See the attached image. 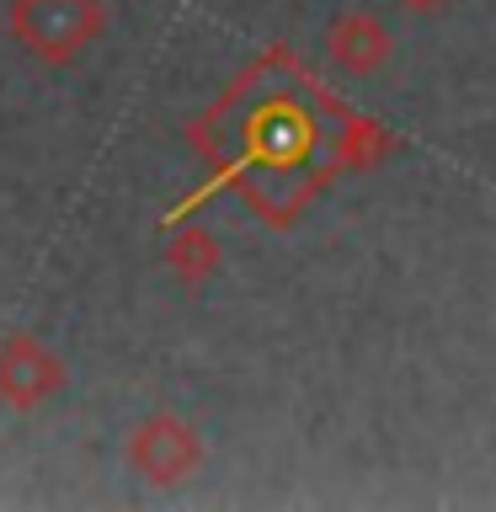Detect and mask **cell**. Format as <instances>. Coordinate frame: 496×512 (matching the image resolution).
<instances>
[{
	"label": "cell",
	"mask_w": 496,
	"mask_h": 512,
	"mask_svg": "<svg viewBox=\"0 0 496 512\" xmlns=\"http://www.w3.org/2000/svg\"><path fill=\"white\" fill-rule=\"evenodd\" d=\"M11 43L48 70H70L107 32V0H11Z\"/></svg>",
	"instance_id": "obj_1"
},
{
	"label": "cell",
	"mask_w": 496,
	"mask_h": 512,
	"mask_svg": "<svg viewBox=\"0 0 496 512\" xmlns=\"http://www.w3.org/2000/svg\"><path fill=\"white\" fill-rule=\"evenodd\" d=\"M123 454H128V470H134L139 480H150V486H182V480H192L203 470L208 448H203L198 427H192L187 416L155 411L128 432Z\"/></svg>",
	"instance_id": "obj_2"
},
{
	"label": "cell",
	"mask_w": 496,
	"mask_h": 512,
	"mask_svg": "<svg viewBox=\"0 0 496 512\" xmlns=\"http://www.w3.org/2000/svg\"><path fill=\"white\" fill-rule=\"evenodd\" d=\"M70 384V363L38 336H6L0 342V406L16 416L43 411Z\"/></svg>",
	"instance_id": "obj_3"
},
{
	"label": "cell",
	"mask_w": 496,
	"mask_h": 512,
	"mask_svg": "<svg viewBox=\"0 0 496 512\" xmlns=\"http://www.w3.org/2000/svg\"><path fill=\"white\" fill-rule=\"evenodd\" d=\"M326 54H331V64L342 75L368 80V75H379L384 64L395 59V32L384 27V16H374V11H342L331 22Z\"/></svg>",
	"instance_id": "obj_4"
},
{
	"label": "cell",
	"mask_w": 496,
	"mask_h": 512,
	"mask_svg": "<svg viewBox=\"0 0 496 512\" xmlns=\"http://www.w3.org/2000/svg\"><path fill=\"white\" fill-rule=\"evenodd\" d=\"M166 272L176 283L187 288V294H198V288H208L219 278V267H224V246H219V235L208 230V224H182L171 240H166Z\"/></svg>",
	"instance_id": "obj_5"
},
{
	"label": "cell",
	"mask_w": 496,
	"mask_h": 512,
	"mask_svg": "<svg viewBox=\"0 0 496 512\" xmlns=\"http://www.w3.org/2000/svg\"><path fill=\"white\" fill-rule=\"evenodd\" d=\"M342 128H336V139H331V160H336V171H352V176H368L374 166H384L395 150V134L384 128L379 118H368V112H342L336 118Z\"/></svg>",
	"instance_id": "obj_6"
},
{
	"label": "cell",
	"mask_w": 496,
	"mask_h": 512,
	"mask_svg": "<svg viewBox=\"0 0 496 512\" xmlns=\"http://www.w3.org/2000/svg\"><path fill=\"white\" fill-rule=\"evenodd\" d=\"M395 6H400V11H411V16H438L448 0H395Z\"/></svg>",
	"instance_id": "obj_7"
}]
</instances>
